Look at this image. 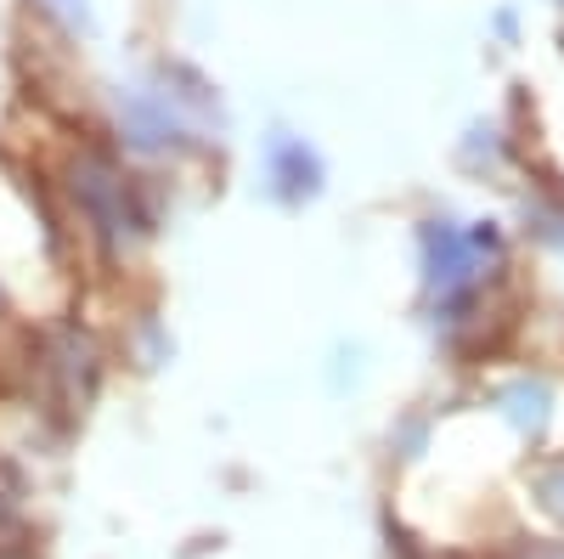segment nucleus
<instances>
[{
	"instance_id": "nucleus-1",
	"label": "nucleus",
	"mask_w": 564,
	"mask_h": 559,
	"mask_svg": "<svg viewBox=\"0 0 564 559\" xmlns=\"http://www.w3.org/2000/svg\"><path fill=\"white\" fill-rule=\"evenodd\" d=\"M265 164H271V193H276V198H289V204L311 198L316 186H322V164H316V153H311L305 142H294V136H276Z\"/></svg>"
},
{
	"instance_id": "nucleus-2",
	"label": "nucleus",
	"mask_w": 564,
	"mask_h": 559,
	"mask_svg": "<svg viewBox=\"0 0 564 559\" xmlns=\"http://www.w3.org/2000/svg\"><path fill=\"white\" fill-rule=\"evenodd\" d=\"M423 249H430V283H441V289H457L463 277H468V266H475V244L463 238L457 226H423Z\"/></svg>"
},
{
	"instance_id": "nucleus-3",
	"label": "nucleus",
	"mask_w": 564,
	"mask_h": 559,
	"mask_svg": "<svg viewBox=\"0 0 564 559\" xmlns=\"http://www.w3.org/2000/svg\"><path fill=\"white\" fill-rule=\"evenodd\" d=\"M124 136H130L135 148H164L170 136H175V119H170V108L153 103V97H130V103H124Z\"/></svg>"
},
{
	"instance_id": "nucleus-4",
	"label": "nucleus",
	"mask_w": 564,
	"mask_h": 559,
	"mask_svg": "<svg viewBox=\"0 0 564 559\" xmlns=\"http://www.w3.org/2000/svg\"><path fill=\"white\" fill-rule=\"evenodd\" d=\"M502 401H508V418L520 430H542L547 424V390L542 385H513Z\"/></svg>"
},
{
	"instance_id": "nucleus-5",
	"label": "nucleus",
	"mask_w": 564,
	"mask_h": 559,
	"mask_svg": "<svg viewBox=\"0 0 564 559\" xmlns=\"http://www.w3.org/2000/svg\"><path fill=\"white\" fill-rule=\"evenodd\" d=\"M40 7H45V12H52V18H63L68 29H79V34H90V7H85V0H40Z\"/></svg>"
}]
</instances>
